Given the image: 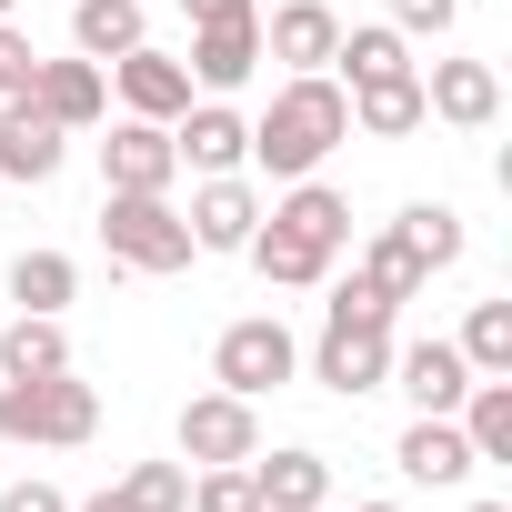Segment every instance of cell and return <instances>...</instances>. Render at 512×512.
Instances as JSON below:
<instances>
[{
    "label": "cell",
    "instance_id": "6da1fadb",
    "mask_svg": "<svg viewBox=\"0 0 512 512\" xmlns=\"http://www.w3.org/2000/svg\"><path fill=\"white\" fill-rule=\"evenodd\" d=\"M352 141V91L332 71H292L272 91V111L251 121V171H272V181H312L332 151Z\"/></svg>",
    "mask_w": 512,
    "mask_h": 512
},
{
    "label": "cell",
    "instance_id": "7a4b0ae2",
    "mask_svg": "<svg viewBox=\"0 0 512 512\" xmlns=\"http://www.w3.org/2000/svg\"><path fill=\"white\" fill-rule=\"evenodd\" d=\"M101 432V392L81 372H41V382H0V442L31 452H81Z\"/></svg>",
    "mask_w": 512,
    "mask_h": 512
},
{
    "label": "cell",
    "instance_id": "3957f363",
    "mask_svg": "<svg viewBox=\"0 0 512 512\" xmlns=\"http://www.w3.org/2000/svg\"><path fill=\"white\" fill-rule=\"evenodd\" d=\"M101 251L121 272H191V221L171 211V191H101Z\"/></svg>",
    "mask_w": 512,
    "mask_h": 512
},
{
    "label": "cell",
    "instance_id": "277c9868",
    "mask_svg": "<svg viewBox=\"0 0 512 512\" xmlns=\"http://www.w3.org/2000/svg\"><path fill=\"white\" fill-rule=\"evenodd\" d=\"M292 372H302V342L282 332V312H251V322H231V332L211 342V382H221V392H241V402L282 392Z\"/></svg>",
    "mask_w": 512,
    "mask_h": 512
},
{
    "label": "cell",
    "instance_id": "5b68a950",
    "mask_svg": "<svg viewBox=\"0 0 512 512\" xmlns=\"http://www.w3.org/2000/svg\"><path fill=\"white\" fill-rule=\"evenodd\" d=\"M171 442H181V462L201 472V462H251V452H262V412H251L241 392H191L181 402V422H171Z\"/></svg>",
    "mask_w": 512,
    "mask_h": 512
},
{
    "label": "cell",
    "instance_id": "8992f818",
    "mask_svg": "<svg viewBox=\"0 0 512 512\" xmlns=\"http://www.w3.org/2000/svg\"><path fill=\"white\" fill-rule=\"evenodd\" d=\"M312 382H322V392H342V402L382 392V382H392V332H362V322H322V342H312Z\"/></svg>",
    "mask_w": 512,
    "mask_h": 512
},
{
    "label": "cell",
    "instance_id": "52a82bcc",
    "mask_svg": "<svg viewBox=\"0 0 512 512\" xmlns=\"http://www.w3.org/2000/svg\"><path fill=\"white\" fill-rule=\"evenodd\" d=\"M422 121L492 131V121H502V71H492V61H432V71H422Z\"/></svg>",
    "mask_w": 512,
    "mask_h": 512
},
{
    "label": "cell",
    "instance_id": "ba28073f",
    "mask_svg": "<svg viewBox=\"0 0 512 512\" xmlns=\"http://www.w3.org/2000/svg\"><path fill=\"white\" fill-rule=\"evenodd\" d=\"M171 181H181L171 121H111V141H101V191H171Z\"/></svg>",
    "mask_w": 512,
    "mask_h": 512
},
{
    "label": "cell",
    "instance_id": "9c48e42d",
    "mask_svg": "<svg viewBox=\"0 0 512 512\" xmlns=\"http://www.w3.org/2000/svg\"><path fill=\"white\" fill-rule=\"evenodd\" d=\"M171 151H181V171H251V121L231 111V101H191L181 121H171Z\"/></svg>",
    "mask_w": 512,
    "mask_h": 512
},
{
    "label": "cell",
    "instance_id": "30bf717a",
    "mask_svg": "<svg viewBox=\"0 0 512 512\" xmlns=\"http://www.w3.org/2000/svg\"><path fill=\"white\" fill-rule=\"evenodd\" d=\"M392 462H402V482H432V492H462V482L482 472L452 412H412V432L392 442Z\"/></svg>",
    "mask_w": 512,
    "mask_h": 512
},
{
    "label": "cell",
    "instance_id": "8fae6325",
    "mask_svg": "<svg viewBox=\"0 0 512 512\" xmlns=\"http://www.w3.org/2000/svg\"><path fill=\"white\" fill-rule=\"evenodd\" d=\"M332 51H342V11L332 0H282L262 21V61H282V71H332Z\"/></svg>",
    "mask_w": 512,
    "mask_h": 512
},
{
    "label": "cell",
    "instance_id": "7c38bea8",
    "mask_svg": "<svg viewBox=\"0 0 512 512\" xmlns=\"http://www.w3.org/2000/svg\"><path fill=\"white\" fill-rule=\"evenodd\" d=\"M181 221H191V241H201V251H241L251 231H262V191H251V171H211V181L191 191V211H181Z\"/></svg>",
    "mask_w": 512,
    "mask_h": 512
},
{
    "label": "cell",
    "instance_id": "4fadbf2b",
    "mask_svg": "<svg viewBox=\"0 0 512 512\" xmlns=\"http://www.w3.org/2000/svg\"><path fill=\"white\" fill-rule=\"evenodd\" d=\"M111 91H121L131 121H181V111H191V71H181L171 51H151V41L111 61Z\"/></svg>",
    "mask_w": 512,
    "mask_h": 512
},
{
    "label": "cell",
    "instance_id": "5bb4252c",
    "mask_svg": "<svg viewBox=\"0 0 512 512\" xmlns=\"http://www.w3.org/2000/svg\"><path fill=\"white\" fill-rule=\"evenodd\" d=\"M61 151H71V131H61L31 91H21V101H0V181H51Z\"/></svg>",
    "mask_w": 512,
    "mask_h": 512
},
{
    "label": "cell",
    "instance_id": "9a60e30c",
    "mask_svg": "<svg viewBox=\"0 0 512 512\" xmlns=\"http://www.w3.org/2000/svg\"><path fill=\"white\" fill-rule=\"evenodd\" d=\"M181 71H191V91H211V101H221V91H241L251 71H262V21H201Z\"/></svg>",
    "mask_w": 512,
    "mask_h": 512
},
{
    "label": "cell",
    "instance_id": "2e32d148",
    "mask_svg": "<svg viewBox=\"0 0 512 512\" xmlns=\"http://www.w3.org/2000/svg\"><path fill=\"white\" fill-rule=\"evenodd\" d=\"M392 392H402L412 412H462L472 362H462L452 342H402V352H392Z\"/></svg>",
    "mask_w": 512,
    "mask_h": 512
},
{
    "label": "cell",
    "instance_id": "e0dca14e",
    "mask_svg": "<svg viewBox=\"0 0 512 512\" xmlns=\"http://www.w3.org/2000/svg\"><path fill=\"white\" fill-rule=\"evenodd\" d=\"M262 221H282V231L312 241V251H342V241H352V201H342L322 171H312V181H282V201H272Z\"/></svg>",
    "mask_w": 512,
    "mask_h": 512
},
{
    "label": "cell",
    "instance_id": "ac0fdd59",
    "mask_svg": "<svg viewBox=\"0 0 512 512\" xmlns=\"http://www.w3.org/2000/svg\"><path fill=\"white\" fill-rule=\"evenodd\" d=\"M251 492H262V512H322V502H332V462L302 452V442L272 452V462L251 452Z\"/></svg>",
    "mask_w": 512,
    "mask_h": 512
},
{
    "label": "cell",
    "instance_id": "d6986e66",
    "mask_svg": "<svg viewBox=\"0 0 512 512\" xmlns=\"http://www.w3.org/2000/svg\"><path fill=\"white\" fill-rule=\"evenodd\" d=\"M31 101H41V111H51L61 131H91V121L111 111V71H101V61H41Z\"/></svg>",
    "mask_w": 512,
    "mask_h": 512
},
{
    "label": "cell",
    "instance_id": "ffe728a7",
    "mask_svg": "<svg viewBox=\"0 0 512 512\" xmlns=\"http://www.w3.org/2000/svg\"><path fill=\"white\" fill-rule=\"evenodd\" d=\"M151 41V11H141V0H71V51L81 61H121V51H141Z\"/></svg>",
    "mask_w": 512,
    "mask_h": 512
},
{
    "label": "cell",
    "instance_id": "44dd1931",
    "mask_svg": "<svg viewBox=\"0 0 512 512\" xmlns=\"http://www.w3.org/2000/svg\"><path fill=\"white\" fill-rule=\"evenodd\" d=\"M41 372H71V332L61 312H11L0 322V382H41Z\"/></svg>",
    "mask_w": 512,
    "mask_h": 512
},
{
    "label": "cell",
    "instance_id": "7402d4cb",
    "mask_svg": "<svg viewBox=\"0 0 512 512\" xmlns=\"http://www.w3.org/2000/svg\"><path fill=\"white\" fill-rule=\"evenodd\" d=\"M241 262L262 272L272 292H312V282H332V251H312V241H292L282 221H262V231H251V241H241Z\"/></svg>",
    "mask_w": 512,
    "mask_h": 512
},
{
    "label": "cell",
    "instance_id": "603a6c76",
    "mask_svg": "<svg viewBox=\"0 0 512 512\" xmlns=\"http://www.w3.org/2000/svg\"><path fill=\"white\" fill-rule=\"evenodd\" d=\"M352 131H372V141H402V131H422V71L362 81V91H352Z\"/></svg>",
    "mask_w": 512,
    "mask_h": 512
},
{
    "label": "cell",
    "instance_id": "cb8c5ba5",
    "mask_svg": "<svg viewBox=\"0 0 512 512\" xmlns=\"http://www.w3.org/2000/svg\"><path fill=\"white\" fill-rule=\"evenodd\" d=\"M332 71H342V91H362V81H392V71H412V41H402L392 21H362V31H342Z\"/></svg>",
    "mask_w": 512,
    "mask_h": 512
},
{
    "label": "cell",
    "instance_id": "d4e9b609",
    "mask_svg": "<svg viewBox=\"0 0 512 512\" xmlns=\"http://www.w3.org/2000/svg\"><path fill=\"white\" fill-rule=\"evenodd\" d=\"M452 422H462V442H472V462H512V382H472Z\"/></svg>",
    "mask_w": 512,
    "mask_h": 512
},
{
    "label": "cell",
    "instance_id": "484cf974",
    "mask_svg": "<svg viewBox=\"0 0 512 512\" xmlns=\"http://www.w3.org/2000/svg\"><path fill=\"white\" fill-rule=\"evenodd\" d=\"M452 352L472 362V382H512V302H472V322H462Z\"/></svg>",
    "mask_w": 512,
    "mask_h": 512
},
{
    "label": "cell",
    "instance_id": "4316f807",
    "mask_svg": "<svg viewBox=\"0 0 512 512\" xmlns=\"http://www.w3.org/2000/svg\"><path fill=\"white\" fill-rule=\"evenodd\" d=\"M362 282H372L382 302H412V292L432 282V262H422V251H412L392 221H382V231H372V251H362Z\"/></svg>",
    "mask_w": 512,
    "mask_h": 512
},
{
    "label": "cell",
    "instance_id": "83f0119b",
    "mask_svg": "<svg viewBox=\"0 0 512 512\" xmlns=\"http://www.w3.org/2000/svg\"><path fill=\"white\" fill-rule=\"evenodd\" d=\"M71 292H81L71 251H21V262H11V302H21V312H61Z\"/></svg>",
    "mask_w": 512,
    "mask_h": 512
},
{
    "label": "cell",
    "instance_id": "f1b7e54d",
    "mask_svg": "<svg viewBox=\"0 0 512 512\" xmlns=\"http://www.w3.org/2000/svg\"><path fill=\"white\" fill-rule=\"evenodd\" d=\"M392 231H402V241L422 251L432 272H452V262H462V211H452V201H412V211H402Z\"/></svg>",
    "mask_w": 512,
    "mask_h": 512
},
{
    "label": "cell",
    "instance_id": "f546056e",
    "mask_svg": "<svg viewBox=\"0 0 512 512\" xmlns=\"http://www.w3.org/2000/svg\"><path fill=\"white\" fill-rule=\"evenodd\" d=\"M191 512H262L251 462H201V472H191Z\"/></svg>",
    "mask_w": 512,
    "mask_h": 512
},
{
    "label": "cell",
    "instance_id": "4dcf8cb0",
    "mask_svg": "<svg viewBox=\"0 0 512 512\" xmlns=\"http://www.w3.org/2000/svg\"><path fill=\"white\" fill-rule=\"evenodd\" d=\"M131 512H191V462H131Z\"/></svg>",
    "mask_w": 512,
    "mask_h": 512
},
{
    "label": "cell",
    "instance_id": "1f68e13d",
    "mask_svg": "<svg viewBox=\"0 0 512 512\" xmlns=\"http://www.w3.org/2000/svg\"><path fill=\"white\" fill-rule=\"evenodd\" d=\"M392 312H402V302H382V292L352 272V282H332V312H322V322H362V332H392Z\"/></svg>",
    "mask_w": 512,
    "mask_h": 512
},
{
    "label": "cell",
    "instance_id": "d6a6232c",
    "mask_svg": "<svg viewBox=\"0 0 512 512\" xmlns=\"http://www.w3.org/2000/svg\"><path fill=\"white\" fill-rule=\"evenodd\" d=\"M41 81V51H31V31H11V21H0V101H21Z\"/></svg>",
    "mask_w": 512,
    "mask_h": 512
},
{
    "label": "cell",
    "instance_id": "836d02e7",
    "mask_svg": "<svg viewBox=\"0 0 512 512\" xmlns=\"http://www.w3.org/2000/svg\"><path fill=\"white\" fill-rule=\"evenodd\" d=\"M452 21H462V0H392V31H402V41H412V31H422V41H442Z\"/></svg>",
    "mask_w": 512,
    "mask_h": 512
},
{
    "label": "cell",
    "instance_id": "e575fe53",
    "mask_svg": "<svg viewBox=\"0 0 512 512\" xmlns=\"http://www.w3.org/2000/svg\"><path fill=\"white\" fill-rule=\"evenodd\" d=\"M0 512H71V502H61V482H11Z\"/></svg>",
    "mask_w": 512,
    "mask_h": 512
},
{
    "label": "cell",
    "instance_id": "d590c367",
    "mask_svg": "<svg viewBox=\"0 0 512 512\" xmlns=\"http://www.w3.org/2000/svg\"><path fill=\"white\" fill-rule=\"evenodd\" d=\"M181 11H191V31H201V21H262V0H181Z\"/></svg>",
    "mask_w": 512,
    "mask_h": 512
},
{
    "label": "cell",
    "instance_id": "8d00e7d4",
    "mask_svg": "<svg viewBox=\"0 0 512 512\" xmlns=\"http://www.w3.org/2000/svg\"><path fill=\"white\" fill-rule=\"evenodd\" d=\"M81 512H131V492H91V502H81Z\"/></svg>",
    "mask_w": 512,
    "mask_h": 512
},
{
    "label": "cell",
    "instance_id": "74e56055",
    "mask_svg": "<svg viewBox=\"0 0 512 512\" xmlns=\"http://www.w3.org/2000/svg\"><path fill=\"white\" fill-rule=\"evenodd\" d=\"M352 512H402V502H352Z\"/></svg>",
    "mask_w": 512,
    "mask_h": 512
},
{
    "label": "cell",
    "instance_id": "f35d334b",
    "mask_svg": "<svg viewBox=\"0 0 512 512\" xmlns=\"http://www.w3.org/2000/svg\"><path fill=\"white\" fill-rule=\"evenodd\" d=\"M472 512H512V502H472Z\"/></svg>",
    "mask_w": 512,
    "mask_h": 512
},
{
    "label": "cell",
    "instance_id": "ab89813d",
    "mask_svg": "<svg viewBox=\"0 0 512 512\" xmlns=\"http://www.w3.org/2000/svg\"><path fill=\"white\" fill-rule=\"evenodd\" d=\"M11 11H21V0H0V21H11Z\"/></svg>",
    "mask_w": 512,
    "mask_h": 512
},
{
    "label": "cell",
    "instance_id": "60d3db41",
    "mask_svg": "<svg viewBox=\"0 0 512 512\" xmlns=\"http://www.w3.org/2000/svg\"><path fill=\"white\" fill-rule=\"evenodd\" d=\"M322 512H332V502H322Z\"/></svg>",
    "mask_w": 512,
    "mask_h": 512
}]
</instances>
